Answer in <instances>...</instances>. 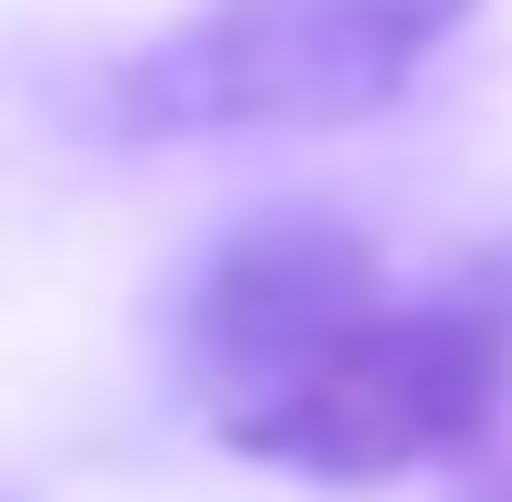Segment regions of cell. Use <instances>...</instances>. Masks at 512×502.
I'll return each instance as SVG.
<instances>
[{"label": "cell", "mask_w": 512, "mask_h": 502, "mask_svg": "<svg viewBox=\"0 0 512 502\" xmlns=\"http://www.w3.org/2000/svg\"><path fill=\"white\" fill-rule=\"evenodd\" d=\"M377 304H387V272H377V251L345 231V220L262 210L199 262L189 314H178V377H189L199 419L230 440V429L262 419V408Z\"/></svg>", "instance_id": "3"}, {"label": "cell", "mask_w": 512, "mask_h": 502, "mask_svg": "<svg viewBox=\"0 0 512 502\" xmlns=\"http://www.w3.org/2000/svg\"><path fill=\"white\" fill-rule=\"evenodd\" d=\"M502 419H512V241H481L429 293H387L377 314H356L262 419L230 429V450L366 492L492 450Z\"/></svg>", "instance_id": "2"}, {"label": "cell", "mask_w": 512, "mask_h": 502, "mask_svg": "<svg viewBox=\"0 0 512 502\" xmlns=\"http://www.w3.org/2000/svg\"><path fill=\"white\" fill-rule=\"evenodd\" d=\"M471 11L481 0H199L84 84V126L115 147L356 126L387 116L471 32Z\"/></svg>", "instance_id": "1"}, {"label": "cell", "mask_w": 512, "mask_h": 502, "mask_svg": "<svg viewBox=\"0 0 512 502\" xmlns=\"http://www.w3.org/2000/svg\"><path fill=\"white\" fill-rule=\"evenodd\" d=\"M450 502H512V450H502V440L471 450V461H460V482H450Z\"/></svg>", "instance_id": "4"}]
</instances>
